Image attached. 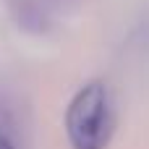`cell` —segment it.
<instances>
[{
	"instance_id": "cell-2",
	"label": "cell",
	"mask_w": 149,
	"mask_h": 149,
	"mask_svg": "<svg viewBox=\"0 0 149 149\" xmlns=\"http://www.w3.org/2000/svg\"><path fill=\"white\" fill-rule=\"evenodd\" d=\"M0 149H16L10 144V139H5V136H0Z\"/></svg>"
},
{
	"instance_id": "cell-1",
	"label": "cell",
	"mask_w": 149,
	"mask_h": 149,
	"mask_svg": "<svg viewBox=\"0 0 149 149\" xmlns=\"http://www.w3.org/2000/svg\"><path fill=\"white\" fill-rule=\"evenodd\" d=\"M65 131L73 149H105L113 136V105L105 84L92 81L71 100Z\"/></svg>"
}]
</instances>
